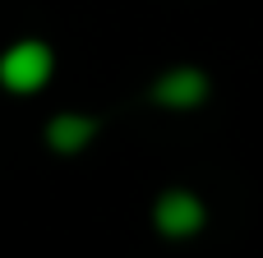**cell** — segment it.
<instances>
[{"label":"cell","mask_w":263,"mask_h":258,"mask_svg":"<svg viewBox=\"0 0 263 258\" xmlns=\"http://www.w3.org/2000/svg\"><path fill=\"white\" fill-rule=\"evenodd\" d=\"M208 97H213V74L203 65H190V60L157 69L148 83V102L157 111H171V115H190V111L208 106Z\"/></svg>","instance_id":"cell-3"},{"label":"cell","mask_w":263,"mask_h":258,"mask_svg":"<svg viewBox=\"0 0 263 258\" xmlns=\"http://www.w3.org/2000/svg\"><path fill=\"white\" fill-rule=\"evenodd\" d=\"M148 222H153V231H157L162 240L180 245V240H194V235L208 231V203H203V194L190 189V185H166V189L153 199Z\"/></svg>","instance_id":"cell-2"},{"label":"cell","mask_w":263,"mask_h":258,"mask_svg":"<svg viewBox=\"0 0 263 258\" xmlns=\"http://www.w3.org/2000/svg\"><path fill=\"white\" fill-rule=\"evenodd\" d=\"M55 78V46L46 37H14L0 51V88L9 97H37Z\"/></svg>","instance_id":"cell-1"},{"label":"cell","mask_w":263,"mask_h":258,"mask_svg":"<svg viewBox=\"0 0 263 258\" xmlns=\"http://www.w3.org/2000/svg\"><path fill=\"white\" fill-rule=\"evenodd\" d=\"M102 138V115L92 111H51L42 120V148L51 157H83L92 143Z\"/></svg>","instance_id":"cell-4"}]
</instances>
